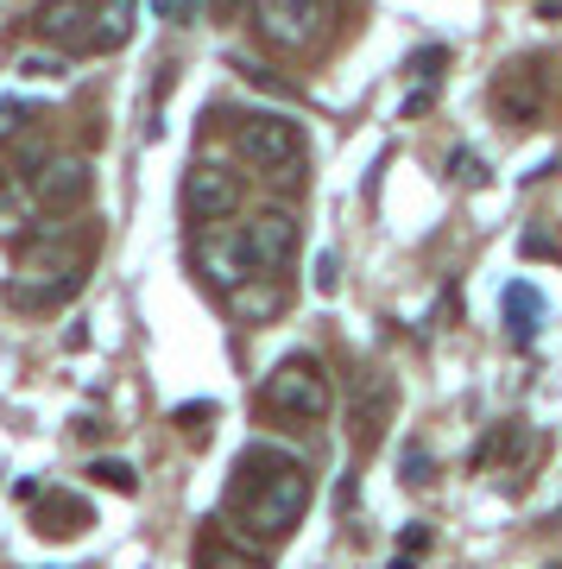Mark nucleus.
<instances>
[{
  "mask_svg": "<svg viewBox=\"0 0 562 569\" xmlns=\"http://www.w3.org/2000/svg\"><path fill=\"white\" fill-rule=\"evenodd\" d=\"M392 569H418V557H411V550H404V557H392Z\"/></svg>",
  "mask_w": 562,
  "mask_h": 569,
  "instance_id": "nucleus-20",
  "label": "nucleus"
},
{
  "mask_svg": "<svg viewBox=\"0 0 562 569\" xmlns=\"http://www.w3.org/2000/svg\"><path fill=\"white\" fill-rule=\"evenodd\" d=\"M26 121H32V114H26L20 102H0V140H13V133H20Z\"/></svg>",
  "mask_w": 562,
  "mask_h": 569,
  "instance_id": "nucleus-18",
  "label": "nucleus"
},
{
  "mask_svg": "<svg viewBox=\"0 0 562 569\" xmlns=\"http://www.w3.org/2000/svg\"><path fill=\"white\" fill-rule=\"evenodd\" d=\"M392 411H399V387H392V373L361 367V373H354V387H348V443H354V456H373V449H380Z\"/></svg>",
  "mask_w": 562,
  "mask_h": 569,
  "instance_id": "nucleus-5",
  "label": "nucleus"
},
{
  "mask_svg": "<svg viewBox=\"0 0 562 569\" xmlns=\"http://www.w3.org/2000/svg\"><path fill=\"white\" fill-rule=\"evenodd\" d=\"M493 108H500L512 127H531L543 114V77L538 63H512L500 82H493Z\"/></svg>",
  "mask_w": 562,
  "mask_h": 569,
  "instance_id": "nucleus-11",
  "label": "nucleus"
},
{
  "mask_svg": "<svg viewBox=\"0 0 562 569\" xmlns=\"http://www.w3.org/2000/svg\"><path fill=\"white\" fill-rule=\"evenodd\" d=\"M253 26L279 51H310L329 32V0H253Z\"/></svg>",
  "mask_w": 562,
  "mask_h": 569,
  "instance_id": "nucleus-6",
  "label": "nucleus"
},
{
  "mask_svg": "<svg viewBox=\"0 0 562 569\" xmlns=\"http://www.w3.org/2000/svg\"><path fill=\"white\" fill-rule=\"evenodd\" d=\"M404 550H411V557H418V550H430V531L411 526V531H404Z\"/></svg>",
  "mask_w": 562,
  "mask_h": 569,
  "instance_id": "nucleus-19",
  "label": "nucleus"
},
{
  "mask_svg": "<svg viewBox=\"0 0 562 569\" xmlns=\"http://www.w3.org/2000/svg\"><path fill=\"white\" fill-rule=\"evenodd\" d=\"M89 475H96L101 488H114V493H133V488H140V481H133V468H127V462H96Z\"/></svg>",
  "mask_w": 562,
  "mask_h": 569,
  "instance_id": "nucleus-15",
  "label": "nucleus"
},
{
  "mask_svg": "<svg viewBox=\"0 0 562 569\" xmlns=\"http://www.w3.org/2000/svg\"><path fill=\"white\" fill-rule=\"evenodd\" d=\"M265 411L272 418H329L335 392H329V373H322L317 355H284L272 373H265Z\"/></svg>",
  "mask_w": 562,
  "mask_h": 569,
  "instance_id": "nucleus-4",
  "label": "nucleus"
},
{
  "mask_svg": "<svg viewBox=\"0 0 562 569\" xmlns=\"http://www.w3.org/2000/svg\"><path fill=\"white\" fill-rule=\"evenodd\" d=\"M89 190H96V164L89 159H58V164H44L39 178H32V203H39L44 216H77V209L89 203Z\"/></svg>",
  "mask_w": 562,
  "mask_h": 569,
  "instance_id": "nucleus-9",
  "label": "nucleus"
},
{
  "mask_svg": "<svg viewBox=\"0 0 562 569\" xmlns=\"http://www.w3.org/2000/svg\"><path fill=\"white\" fill-rule=\"evenodd\" d=\"M183 209H190V222H228L241 209V178L228 164H197L183 178Z\"/></svg>",
  "mask_w": 562,
  "mask_h": 569,
  "instance_id": "nucleus-10",
  "label": "nucleus"
},
{
  "mask_svg": "<svg viewBox=\"0 0 562 569\" xmlns=\"http://www.w3.org/2000/svg\"><path fill=\"white\" fill-rule=\"evenodd\" d=\"M197 569H265V557H253V550H241V545H228V538H202Z\"/></svg>",
  "mask_w": 562,
  "mask_h": 569,
  "instance_id": "nucleus-14",
  "label": "nucleus"
},
{
  "mask_svg": "<svg viewBox=\"0 0 562 569\" xmlns=\"http://www.w3.org/2000/svg\"><path fill=\"white\" fill-rule=\"evenodd\" d=\"M228 500L247 512V526L260 531V538H284V531L303 519V507H310V468H303L298 456L272 449V443H253V449H241V462H234Z\"/></svg>",
  "mask_w": 562,
  "mask_h": 569,
  "instance_id": "nucleus-1",
  "label": "nucleus"
},
{
  "mask_svg": "<svg viewBox=\"0 0 562 569\" xmlns=\"http://www.w3.org/2000/svg\"><path fill=\"white\" fill-rule=\"evenodd\" d=\"M241 260L253 272H284V266L298 260V222L284 216V209H265L253 222L241 228Z\"/></svg>",
  "mask_w": 562,
  "mask_h": 569,
  "instance_id": "nucleus-8",
  "label": "nucleus"
},
{
  "mask_svg": "<svg viewBox=\"0 0 562 569\" xmlns=\"http://www.w3.org/2000/svg\"><path fill=\"white\" fill-rule=\"evenodd\" d=\"M209 418H215V406H183V411H178V430L202 443V437H209Z\"/></svg>",
  "mask_w": 562,
  "mask_h": 569,
  "instance_id": "nucleus-16",
  "label": "nucleus"
},
{
  "mask_svg": "<svg viewBox=\"0 0 562 569\" xmlns=\"http://www.w3.org/2000/svg\"><path fill=\"white\" fill-rule=\"evenodd\" d=\"M556 569H562V563H556Z\"/></svg>",
  "mask_w": 562,
  "mask_h": 569,
  "instance_id": "nucleus-21",
  "label": "nucleus"
},
{
  "mask_svg": "<svg viewBox=\"0 0 562 569\" xmlns=\"http://www.w3.org/2000/svg\"><path fill=\"white\" fill-rule=\"evenodd\" d=\"M32 519H39V531H44V538H77V531L89 526V507H82L77 493L51 488L44 500H32Z\"/></svg>",
  "mask_w": 562,
  "mask_h": 569,
  "instance_id": "nucleus-12",
  "label": "nucleus"
},
{
  "mask_svg": "<svg viewBox=\"0 0 562 569\" xmlns=\"http://www.w3.org/2000/svg\"><path fill=\"white\" fill-rule=\"evenodd\" d=\"M32 32L58 51H114L133 32V0H39Z\"/></svg>",
  "mask_w": 562,
  "mask_h": 569,
  "instance_id": "nucleus-2",
  "label": "nucleus"
},
{
  "mask_svg": "<svg viewBox=\"0 0 562 569\" xmlns=\"http://www.w3.org/2000/svg\"><path fill=\"white\" fill-rule=\"evenodd\" d=\"M241 152H247V164H260L272 178H291V164L303 159V133H298V121H284V114H247Z\"/></svg>",
  "mask_w": 562,
  "mask_h": 569,
  "instance_id": "nucleus-7",
  "label": "nucleus"
},
{
  "mask_svg": "<svg viewBox=\"0 0 562 569\" xmlns=\"http://www.w3.org/2000/svg\"><path fill=\"white\" fill-rule=\"evenodd\" d=\"M538 291H531V284H505V323H512V342H531V336H538Z\"/></svg>",
  "mask_w": 562,
  "mask_h": 569,
  "instance_id": "nucleus-13",
  "label": "nucleus"
},
{
  "mask_svg": "<svg viewBox=\"0 0 562 569\" xmlns=\"http://www.w3.org/2000/svg\"><path fill=\"white\" fill-rule=\"evenodd\" d=\"M89 234H51L26 253L20 279H13V305L20 310H51L63 298H77L82 291V272H89Z\"/></svg>",
  "mask_w": 562,
  "mask_h": 569,
  "instance_id": "nucleus-3",
  "label": "nucleus"
},
{
  "mask_svg": "<svg viewBox=\"0 0 562 569\" xmlns=\"http://www.w3.org/2000/svg\"><path fill=\"white\" fill-rule=\"evenodd\" d=\"M404 481H411V488H423V481H430V456H423V443L404 449Z\"/></svg>",
  "mask_w": 562,
  "mask_h": 569,
  "instance_id": "nucleus-17",
  "label": "nucleus"
}]
</instances>
